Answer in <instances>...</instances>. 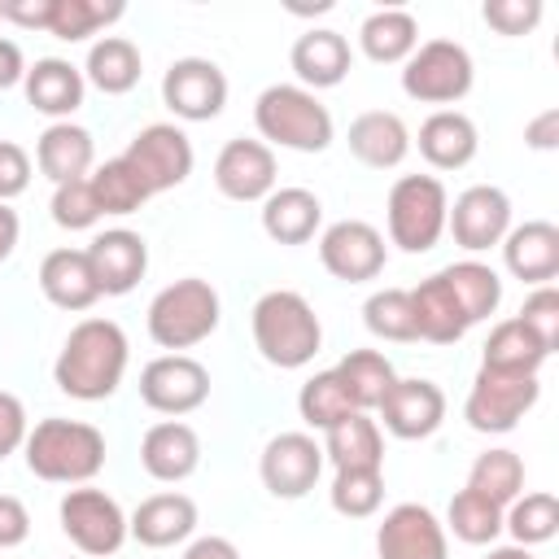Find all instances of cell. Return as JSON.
I'll return each mask as SVG.
<instances>
[{
  "label": "cell",
  "instance_id": "obj_1",
  "mask_svg": "<svg viewBox=\"0 0 559 559\" xmlns=\"http://www.w3.org/2000/svg\"><path fill=\"white\" fill-rule=\"evenodd\" d=\"M131 362L127 332L114 319H79L52 362V384L74 402H105L122 389Z\"/></svg>",
  "mask_w": 559,
  "mask_h": 559
},
{
  "label": "cell",
  "instance_id": "obj_2",
  "mask_svg": "<svg viewBox=\"0 0 559 559\" xmlns=\"http://www.w3.org/2000/svg\"><path fill=\"white\" fill-rule=\"evenodd\" d=\"M249 332L262 362L280 371H301L323 349V323L297 288H271L249 310Z\"/></svg>",
  "mask_w": 559,
  "mask_h": 559
},
{
  "label": "cell",
  "instance_id": "obj_3",
  "mask_svg": "<svg viewBox=\"0 0 559 559\" xmlns=\"http://www.w3.org/2000/svg\"><path fill=\"white\" fill-rule=\"evenodd\" d=\"M26 472L48 485H92L105 467V432L83 419L48 415L26 432Z\"/></svg>",
  "mask_w": 559,
  "mask_h": 559
},
{
  "label": "cell",
  "instance_id": "obj_4",
  "mask_svg": "<svg viewBox=\"0 0 559 559\" xmlns=\"http://www.w3.org/2000/svg\"><path fill=\"white\" fill-rule=\"evenodd\" d=\"M253 127L266 148H293V153H323L336 140V122L328 105L297 87V83H271L253 100Z\"/></svg>",
  "mask_w": 559,
  "mask_h": 559
},
{
  "label": "cell",
  "instance_id": "obj_5",
  "mask_svg": "<svg viewBox=\"0 0 559 559\" xmlns=\"http://www.w3.org/2000/svg\"><path fill=\"white\" fill-rule=\"evenodd\" d=\"M144 323H148V336H153L157 349L183 354V349H192V345H201L218 332V323H223L218 288L201 275H183L148 301Z\"/></svg>",
  "mask_w": 559,
  "mask_h": 559
},
{
  "label": "cell",
  "instance_id": "obj_6",
  "mask_svg": "<svg viewBox=\"0 0 559 559\" xmlns=\"http://www.w3.org/2000/svg\"><path fill=\"white\" fill-rule=\"evenodd\" d=\"M445 214H450V192L437 175H397L384 201V227L389 245L402 253H428L445 236Z\"/></svg>",
  "mask_w": 559,
  "mask_h": 559
},
{
  "label": "cell",
  "instance_id": "obj_7",
  "mask_svg": "<svg viewBox=\"0 0 559 559\" xmlns=\"http://www.w3.org/2000/svg\"><path fill=\"white\" fill-rule=\"evenodd\" d=\"M476 83L472 52L459 39H424L406 61H402V92L419 105H459Z\"/></svg>",
  "mask_w": 559,
  "mask_h": 559
},
{
  "label": "cell",
  "instance_id": "obj_8",
  "mask_svg": "<svg viewBox=\"0 0 559 559\" xmlns=\"http://www.w3.org/2000/svg\"><path fill=\"white\" fill-rule=\"evenodd\" d=\"M57 520H61V533L70 537V546L83 559H109L131 537L127 533V511L118 507V498H109L96 485L66 489V498L57 502Z\"/></svg>",
  "mask_w": 559,
  "mask_h": 559
},
{
  "label": "cell",
  "instance_id": "obj_9",
  "mask_svg": "<svg viewBox=\"0 0 559 559\" xmlns=\"http://www.w3.org/2000/svg\"><path fill=\"white\" fill-rule=\"evenodd\" d=\"M542 397V380L537 376H507V371H476L467 402H463V419L472 432L485 437H502L511 432Z\"/></svg>",
  "mask_w": 559,
  "mask_h": 559
},
{
  "label": "cell",
  "instance_id": "obj_10",
  "mask_svg": "<svg viewBox=\"0 0 559 559\" xmlns=\"http://www.w3.org/2000/svg\"><path fill=\"white\" fill-rule=\"evenodd\" d=\"M319 262L341 284H367L389 262L384 231L371 227L367 218H336L319 231Z\"/></svg>",
  "mask_w": 559,
  "mask_h": 559
},
{
  "label": "cell",
  "instance_id": "obj_11",
  "mask_svg": "<svg viewBox=\"0 0 559 559\" xmlns=\"http://www.w3.org/2000/svg\"><path fill=\"white\" fill-rule=\"evenodd\" d=\"M162 105L179 122H210L227 109V74L210 57H175L162 74Z\"/></svg>",
  "mask_w": 559,
  "mask_h": 559
},
{
  "label": "cell",
  "instance_id": "obj_12",
  "mask_svg": "<svg viewBox=\"0 0 559 559\" xmlns=\"http://www.w3.org/2000/svg\"><path fill=\"white\" fill-rule=\"evenodd\" d=\"M122 157L140 170V179L148 183L153 197H157V192H170V188H179V183H188L192 162H197L188 131L175 127V122H148V127H140V131L127 140Z\"/></svg>",
  "mask_w": 559,
  "mask_h": 559
},
{
  "label": "cell",
  "instance_id": "obj_13",
  "mask_svg": "<svg viewBox=\"0 0 559 559\" xmlns=\"http://www.w3.org/2000/svg\"><path fill=\"white\" fill-rule=\"evenodd\" d=\"M210 397V371L192 354H157L140 367V402L157 415H192Z\"/></svg>",
  "mask_w": 559,
  "mask_h": 559
},
{
  "label": "cell",
  "instance_id": "obj_14",
  "mask_svg": "<svg viewBox=\"0 0 559 559\" xmlns=\"http://www.w3.org/2000/svg\"><path fill=\"white\" fill-rule=\"evenodd\" d=\"M258 476H262V485H266L271 498L297 502V498H306V493L319 485V476H323V445H319L310 432H275V437L262 445Z\"/></svg>",
  "mask_w": 559,
  "mask_h": 559
},
{
  "label": "cell",
  "instance_id": "obj_15",
  "mask_svg": "<svg viewBox=\"0 0 559 559\" xmlns=\"http://www.w3.org/2000/svg\"><path fill=\"white\" fill-rule=\"evenodd\" d=\"M445 231L463 253H485L498 249L502 236L511 231V197L498 183H472L454 197L445 214Z\"/></svg>",
  "mask_w": 559,
  "mask_h": 559
},
{
  "label": "cell",
  "instance_id": "obj_16",
  "mask_svg": "<svg viewBox=\"0 0 559 559\" xmlns=\"http://www.w3.org/2000/svg\"><path fill=\"white\" fill-rule=\"evenodd\" d=\"M376 424L380 432L397 437V441H424L445 424V393L437 380L428 376H397L393 389L384 393V402L376 406Z\"/></svg>",
  "mask_w": 559,
  "mask_h": 559
},
{
  "label": "cell",
  "instance_id": "obj_17",
  "mask_svg": "<svg viewBox=\"0 0 559 559\" xmlns=\"http://www.w3.org/2000/svg\"><path fill=\"white\" fill-rule=\"evenodd\" d=\"M380 559H450V533L424 502H397L376 524Z\"/></svg>",
  "mask_w": 559,
  "mask_h": 559
},
{
  "label": "cell",
  "instance_id": "obj_18",
  "mask_svg": "<svg viewBox=\"0 0 559 559\" xmlns=\"http://www.w3.org/2000/svg\"><path fill=\"white\" fill-rule=\"evenodd\" d=\"M275 179H280V166H275V148H266L262 140H227L214 157V188L227 197V201H240V205H262L271 192H275Z\"/></svg>",
  "mask_w": 559,
  "mask_h": 559
},
{
  "label": "cell",
  "instance_id": "obj_19",
  "mask_svg": "<svg viewBox=\"0 0 559 559\" xmlns=\"http://www.w3.org/2000/svg\"><path fill=\"white\" fill-rule=\"evenodd\" d=\"M87 262L100 297H127L148 271V240L131 227H105L87 240Z\"/></svg>",
  "mask_w": 559,
  "mask_h": 559
},
{
  "label": "cell",
  "instance_id": "obj_20",
  "mask_svg": "<svg viewBox=\"0 0 559 559\" xmlns=\"http://www.w3.org/2000/svg\"><path fill=\"white\" fill-rule=\"evenodd\" d=\"M197 524H201V511H197V502H192L188 493H179V489L153 493V498H144V502L127 515V533H131L140 546H148V550H170V546L192 542Z\"/></svg>",
  "mask_w": 559,
  "mask_h": 559
},
{
  "label": "cell",
  "instance_id": "obj_21",
  "mask_svg": "<svg viewBox=\"0 0 559 559\" xmlns=\"http://www.w3.org/2000/svg\"><path fill=\"white\" fill-rule=\"evenodd\" d=\"M288 66H293V74H297V87L323 92V87L345 83L349 66H354V48H349V39H345L341 31H332V26H310L306 35L293 39Z\"/></svg>",
  "mask_w": 559,
  "mask_h": 559
},
{
  "label": "cell",
  "instance_id": "obj_22",
  "mask_svg": "<svg viewBox=\"0 0 559 559\" xmlns=\"http://www.w3.org/2000/svg\"><path fill=\"white\" fill-rule=\"evenodd\" d=\"M498 249H502V266L528 288H542L559 275V227L546 218L511 223Z\"/></svg>",
  "mask_w": 559,
  "mask_h": 559
},
{
  "label": "cell",
  "instance_id": "obj_23",
  "mask_svg": "<svg viewBox=\"0 0 559 559\" xmlns=\"http://www.w3.org/2000/svg\"><path fill=\"white\" fill-rule=\"evenodd\" d=\"M140 467L162 480V485H179L201 467V437L192 424L183 419H162L140 437Z\"/></svg>",
  "mask_w": 559,
  "mask_h": 559
},
{
  "label": "cell",
  "instance_id": "obj_24",
  "mask_svg": "<svg viewBox=\"0 0 559 559\" xmlns=\"http://www.w3.org/2000/svg\"><path fill=\"white\" fill-rule=\"evenodd\" d=\"M22 92H26V105L52 122H70V114L83 105L87 96V79L74 61L66 57H39L35 66H26V79H22Z\"/></svg>",
  "mask_w": 559,
  "mask_h": 559
},
{
  "label": "cell",
  "instance_id": "obj_25",
  "mask_svg": "<svg viewBox=\"0 0 559 559\" xmlns=\"http://www.w3.org/2000/svg\"><path fill=\"white\" fill-rule=\"evenodd\" d=\"M411 144L432 170H463L480 148V131L463 109H432L419 122V135H411Z\"/></svg>",
  "mask_w": 559,
  "mask_h": 559
},
{
  "label": "cell",
  "instance_id": "obj_26",
  "mask_svg": "<svg viewBox=\"0 0 559 559\" xmlns=\"http://www.w3.org/2000/svg\"><path fill=\"white\" fill-rule=\"evenodd\" d=\"M35 166L44 179L57 183H70V179H87L92 166H96V140L87 127L79 122H48L35 140Z\"/></svg>",
  "mask_w": 559,
  "mask_h": 559
},
{
  "label": "cell",
  "instance_id": "obj_27",
  "mask_svg": "<svg viewBox=\"0 0 559 559\" xmlns=\"http://www.w3.org/2000/svg\"><path fill=\"white\" fill-rule=\"evenodd\" d=\"M39 293L57 306V310H70V314H83L100 301V288H96V275H92V262L83 249H52L44 253L39 262Z\"/></svg>",
  "mask_w": 559,
  "mask_h": 559
},
{
  "label": "cell",
  "instance_id": "obj_28",
  "mask_svg": "<svg viewBox=\"0 0 559 559\" xmlns=\"http://www.w3.org/2000/svg\"><path fill=\"white\" fill-rule=\"evenodd\" d=\"M345 144H349V153H354L362 166H371V170H393V166H402L406 153H411V131H406V122H402L393 109H367V114H358V118L349 122Z\"/></svg>",
  "mask_w": 559,
  "mask_h": 559
},
{
  "label": "cell",
  "instance_id": "obj_29",
  "mask_svg": "<svg viewBox=\"0 0 559 559\" xmlns=\"http://www.w3.org/2000/svg\"><path fill=\"white\" fill-rule=\"evenodd\" d=\"M323 227V201L310 188H275L262 201V231L275 245H310Z\"/></svg>",
  "mask_w": 559,
  "mask_h": 559
},
{
  "label": "cell",
  "instance_id": "obj_30",
  "mask_svg": "<svg viewBox=\"0 0 559 559\" xmlns=\"http://www.w3.org/2000/svg\"><path fill=\"white\" fill-rule=\"evenodd\" d=\"M411 306H415V328H419V341H432V345H454L472 332L467 314L459 310L450 284L441 280V271H432L428 280H419L411 288Z\"/></svg>",
  "mask_w": 559,
  "mask_h": 559
},
{
  "label": "cell",
  "instance_id": "obj_31",
  "mask_svg": "<svg viewBox=\"0 0 559 559\" xmlns=\"http://www.w3.org/2000/svg\"><path fill=\"white\" fill-rule=\"evenodd\" d=\"M319 445H323V463H332L336 472H345V467H380L384 472V432L367 411H354L341 424H332Z\"/></svg>",
  "mask_w": 559,
  "mask_h": 559
},
{
  "label": "cell",
  "instance_id": "obj_32",
  "mask_svg": "<svg viewBox=\"0 0 559 559\" xmlns=\"http://www.w3.org/2000/svg\"><path fill=\"white\" fill-rule=\"evenodd\" d=\"M358 48L376 66H402L419 48V22L411 9H376L358 26Z\"/></svg>",
  "mask_w": 559,
  "mask_h": 559
},
{
  "label": "cell",
  "instance_id": "obj_33",
  "mask_svg": "<svg viewBox=\"0 0 559 559\" xmlns=\"http://www.w3.org/2000/svg\"><path fill=\"white\" fill-rule=\"evenodd\" d=\"M140 74H144V57L140 48L127 39V35H100L92 48H87V61H83V79L105 92V96H127L131 87H140Z\"/></svg>",
  "mask_w": 559,
  "mask_h": 559
},
{
  "label": "cell",
  "instance_id": "obj_34",
  "mask_svg": "<svg viewBox=\"0 0 559 559\" xmlns=\"http://www.w3.org/2000/svg\"><path fill=\"white\" fill-rule=\"evenodd\" d=\"M546 358H550V349H546L520 319H502V323H493L489 336H485V345H480V367H485V371L537 376Z\"/></svg>",
  "mask_w": 559,
  "mask_h": 559
},
{
  "label": "cell",
  "instance_id": "obj_35",
  "mask_svg": "<svg viewBox=\"0 0 559 559\" xmlns=\"http://www.w3.org/2000/svg\"><path fill=\"white\" fill-rule=\"evenodd\" d=\"M441 280L450 284L459 310L467 314V323H485L498 306H502V275L489 266V262H476V258H463V262H450L441 266Z\"/></svg>",
  "mask_w": 559,
  "mask_h": 559
},
{
  "label": "cell",
  "instance_id": "obj_36",
  "mask_svg": "<svg viewBox=\"0 0 559 559\" xmlns=\"http://www.w3.org/2000/svg\"><path fill=\"white\" fill-rule=\"evenodd\" d=\"M332 371H336V380H341L349 406H354V411H367V415L384 402V393H389L393 380H397L393 362H389L380 349H349Z\"/></svg>",
  "mask_w": 559,
  "mask_h": 559
},
{
  "label": "cell",
  "instance_id": "obj_37",
  "mask_svg": "<svg viewBox=\"0 0 559 559\" xmlns=\"http://www.w3.org/2000/svg\"><path fill=\"white\" fill-rule=\"evenodd\" d=\"M87 183H92V197H96V205H100V214H135L153 192H148V183L140 179V170L118 153V157H109V162H100V166H92V175H87Z\"/></svg>",
  "mask_w": 559,
  "mask_h": 559
},
{
  "label": "cell",
  "instance_id": "obj_38",
  "mask_svg": "<svg viewBox=\"0 0 559 559\" xmlns=\"http://www.w3.org/2000/svg\"><path fill=\"white\" fill-rule=\"evenodd\" d=\"M127 13L122 0H52L48 4V35L66 39V44H83L96 31H105L109 22H118Z\"/></svg>",
  "mask_w": 559,
  "mask_h": 559
},
{
  "label": "cell",
  "instance_id": "obj_39",
  "mask_svg": "<svg viewBox=\"0 0 559 559\" xmlns=\"http://www.w3.org/2000/svg\"><path fill=\"white\" fill-rule=\"evenodd\" d=\"M502 511L507 507H498V502H489V498H480L476 489H459L454 498H450V507H445V533H454L459 542H467V546H493L498 537H502Z\"/></svg>",
  "mask_w": 559,
  "mask_h": 559
},
{
  "label": "cell",
  "instance_id": "obj_40",
  "mask_svg": "<svg viewBox=\"0 0 559 559\" xmlns=\"http://www.w3.org/2000/svg\"><path fill=\"white\" fill-rule=\"evenodd\" d=\"M467 489H476L480 498L507 507L524 493V459L507 445H493L485 454L472 459V472H467Z\"/></svg>",
  "mask_w": 559,
  "mask_h": 559
},
{
  "label": "cell",
  "instance_id": "obj_41",
  "mask_svg": "<svg viewBox=\"0 0 559 559\" xmlns=\"http://www.w3.org/2000/svg\"><path fill=\"white\" fill-rule=\"evenodd\" d=\"M502 533H511L515 546H542L559 533V498L550 489L520 493L502 511Z\"/></svg>",
  "mask_w": 559,
  "mask_h": 559
},
{
  "label": "cell",
  "instance_id": "obj_42",
  "mask_svg": "<svg viewBox=\"0 0 559 559\" xmlns=\"http://www.w3.org/2000/svg\"><path fill=\"white\" fill-rule=\"evenodd\" d=\"M362 323H367V332L380 336V341H397V345L419 341L411 288H376V293L362 301Z\"/></svg>",
  "mask_w": 559,
  "mask_h": 559
},
{
  "label": "cell",
  "instance_id": "obj_43",
  "mask_svg": "<svg viewBox=\"0 0 559 559\" xmlns=\"http://www.w3.org/2000/svg\"><path fill=\"white\" fill-rule=\"evenodd\" d=\"M328 502L345 520L376 515L380 502H384V472L380 467H345V472H336L332 476V489H328Z\"/></svg>",
  "mask_w": 559,
  "mask_h": 559
},
{
  "label": "cell",
  "instance_id": "obj_44",
  "mask_svg": "<svg viewBox=\"0 0 559 559\" xmlns=\"http://www.w3.org/2000/svg\"><path fill=\"white\" fill-rule=\"evenodd\" d=\"M297 415H301V424L314 428V432H328L332 424H341L345 415H354V406H349V397H345V389H341V380H336L332 367H328V371H314V376L297 389Z\"/></svg>",
  "mask_w": 559,
  "mask_h": 559
},
{
  "label": "cell",
  "instance_id": "obj_45",
  "mask_svg": "<svg viewBox=\"0 0 559 559\" xmlns=\"http://www.w3.org/2000/svg\"><path fill=\"white\" fill-rule=\"evenodd\" d=\"M48 214H52V223L66 227V231H92V227L105 218L100 205H96V197H92V183H87V179L57 183V188H52V201H48Z\"/></svg>",
  "mask_w": 559,
  "mask_h": 559
},
{
  "label": "cell",
  "instance_id": "obj_46",
  "mask_svg": "<svg viewBox=\"0 0 559 559\" xmlns=\"http://www.w3.org/2000/svg\"><path fill=\"white\" fill-rule=\"evenodd\" d=\"M515 319L555 354V345H559V288H555V284L533 288V293L524 297V306H520Z\"/></svg>",
  "mask_w": 559,
  "mask_h": 559
},
{
  "label": "cell",
  "instance_id": "obj_47",
  "mask_svg": "<svg viewBox=\"0 0 559 559\" xmlns=\"http://www.w3.org/2000/svg\"><path fill=\"white\" fill-rule=\"evenodd\" d=\"M480 17L498 35L515 39V35H528L542 22V0H485L480 4Z\"/></svg>",
  "mask_w": 559,
  "mask_h": 559
},
{
  "label": "cell",
  "instance_id": "obj_48",
  "mask_svg": "<svg viewBox=\"0 0 559 559\" xmlns=\"http://www.w3.org/2000/svg\"><path fill=\"white\" fill-rule=\"evenodd\" d=\"M31 188V153L17 140H0V201L9 205Z\"/></svg>",
  "mask_w": 559,
  "mask_h": 559
},
{
  "label": "cell",
  "instance_id": "obj_49",
  "mask_svg": "<svg viewBox=\"0 0 559 559\" xmlns=\"http://www.w3.org/2000/svg\"><path fill=\"white\" fill-rule=\"evenodd\" d=\"M26 432H31V419H26L22 397L0 389V463L26 445Z\"/></svg>",
  "mask_w": 559,
  "mask_h": 559
},
{
  "label": "cell",
  "instance_id": "obj_50",
  "mask_svg": "<svg viewBox=\"0 0 559 559\" xmlns=\"http://www.w3.org/2000/svg\"><path fill=\"white\" fill-rule=\"evenodd\" d=\"M31 537V511L22 498L0 493V550H13Z\"/></svg>",
  "mask_w": 559,
  "mask_h": 559
},
{
  "label": "cell",
  "instance_id": "obj_51",
  "mask_svg": "<svg viewBox=\"0 0 559 559\" xmlns=\"http://www.w3.org/2000/svg\"><path fill=\"white\" fill-rule=\"evenodd\" d=\"M524 144L537 148V153L559 148V109H542V114L524 127Z\"/></svg>",
  "mask_w": 559,
  "mask_h": 559
},
{
  "label": "cell",
  "instance_id": "obj_52",
  "mask_svg": "<svg viewBox=\"0 0 559 559\" xmlns=\"http://www.w3.org/2000/svg\"><path fill=\"white\" fill-rule=\"evenodd\" d=\"M179 559H240V550H236V542H231V537L210 533V537H192V542L183 546V555H179Z\"/></svg>",
  "mask_w": 559,
  "mask_h": 559
},
{
  "label": "cell",
  "instance_id": "obj_53",
  "mask_svg": "<svg viewBox=\"0 0 559 559\" xmlns=\"http://www.w3.org/2000/svg\"><path fill=\"white\" fill-rule=\"evenodd\" d=\"M22 79H26V57H22V48L13 39L0 35V92L17 87Z\"/></svg>",
  "mask_w": 559,
  "mask_h": 559
},
{
  "label": "cell",
  "instance_id": "obj_54",
  "mask_svg": "<svg viewBox=\"0 0 559 559\" xmlns=\"http://www.w3.org/2000/svg\"><path fill=\"white\" fill-rule=\"evenodd\" d=\"M17 240H22V218H17V210H13V205H4V201H0V262H9V258H13Z\"/></svg>",
  "mask_w": 559,
  "mask_h": 559
},
{
  "label": "cell",
  "instance_id": "obj_55",
  "mask_svg": "<svg viewBox=\"0 0 559 559\" xmlns=\"http://www.w3.org/2000/svg\"><path fill=\"white\" fill-rule=\"evenodd\" d=\"M485 559H537V555H533L528 546H515V542H511V546H489Z\"/></svg>",
  "mask_w": 559,
  "mask_h": 559
},
{
  "label": "cell",
  "instance_id": "obj_56",
  "mask_svg": "<svg viewBox=\"0 0 559 559\" xmlns=\"http://www.w3.org/2000/svg\"><path fill=\"white\" fill-rule=\"evenodd\" d=\"M0 22H4V4H0Z\"/></svg>",
  "mask_w": 559,
  "mask_h": 559
}]
</instances>
